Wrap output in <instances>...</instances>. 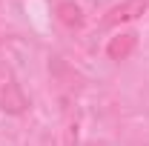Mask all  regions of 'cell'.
<instances>
[{
	"instance_id": "1",
	"label": "cell",
	"mask_w": 149,
	"mask_h": 146,
	"mask_svg": "<svg viewBox=\"0 0 149 146\" xmlns=\"http://www.w3.org/2000/svg\"><path fill=\"white\" fill-rule=\"evenodd\" d=\"M149 0H123L115 9H109V15L103 17V26H120V23H132L141 15H146Z\"/></svg>"
},
{
	"instance_id": "2",
	"label": "cell",
	"mask_w": 149,
	"mask_h": 146,
	"mask_svg": "<svg viewBox=\"0 0 149 146\" xmlns=\"http://www.w3.org/2000/svg\"><path fill=\"white\" fill-rule=\"evenodd\" d=\"M135 46H138V35H132V32H120L118 37H112V40H109L106 55H109V60H126V57L135 52Z\"/></svg>"
},
{
	"instance_id": "3",
	"label": "cell",
	"mask_w": 149,
	"mask_h": 146,
	"mask_svg": "<svg viewBox=\"0 0 149 146\" xmlns=\"http://www.w3.org/2000/svg\"><path fill=\"white\" fill-rule=\"evenodd\" d=\"M55 15H57V20H60L63 26H69V29H80V26L86 23L83 9H80L77 3H72V0H60L55 6Z\"/></svg>"
},
{
	"instance_id": "4",
	"label": "cell",
	"mask_w": 149,
	"mask_h": 146,
	"mask_svg": "<svg viewBox=\"0 0 149 146\" xmlns=\"http://www.w3.org/2000/svg\"><path fill=\"white\" fill-rule=\"evenodd\" d=\"M26 106H29V100L20 92V86L17 83H9L6 92H3V97H0V109L9 112V115H20V112H26Z\"/></svg>"
}]
</instances>
